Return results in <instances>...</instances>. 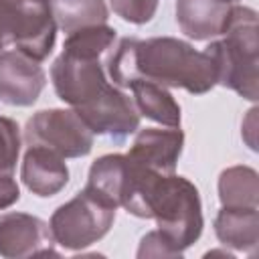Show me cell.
Returning <instances> with one entry per match:
<instances>
[{"mask_svg": "<svg viewBox=\"0 0 259 259\" xmlns=\"http://www.w3.org/2000/svg\"><path fill=\"white\" fill-rule=\"evenodd\" d=\"M105 73L121 89L136 79L158 83L166 89H184L204 95L217 85V69L204 51L174 36L119 38L105 55Z\"/></svg>", "mask_w": 259, "mask_h": 259, "instance_id": "obj_1", "label": "cell"}, {"mask_svg": "<svg viewBox=\"0 0 259 259\" xmlns=\"http://www.w3.org/2000/svg\"><path fill=\"white\" fill-rule=\"evenodd\" d=\"M51 81L57 97L71 105L93 134L121 142L140 130L132 95L109 81L101 57L61 51L51 67Z\"/></svg>", "mask_w": 259, "mask_h": 259, "instance_id": "obj_2", "label": "cell"}, {"mask_svg": "<svg viewBox=\"0 0 259 259\" xmlns=\"http://www.w3.org/2000/svg\"><path fill=\"white\" fill-rule=\"evenodd\" d=\"M119 206L138 219H154L176 249L184 253L202 235V202L198 188L184 176L142 168L125 156V182Z\"/></svg>", "mask_w": 259, "mask_h": 259, "instance_id": "obj_3", "label": "cell"}, {"mask_svg": "<svg viewBox=\"0 0 259 259\" xmlns=\"http://www.w3.org/2000/svg\"><path fill=\"white\" fill-rule=\"evenodd\" d=\"M223 38L210 40L204 53L217 69V85H223L243 99L259 97V28L257 10L233 6Z\"/></svg>", "mask_w": 259, "mask_h": 259, "instance_id": "obj_4", "label": "cell"}, {"mask_svg": "<svg viewBox=\"0 0 259 259\" xmlns=\"http://www.w3.org/2000/svg\"><path fill=\"white\" fill-rule=\"evenodd\" d=\"M55 40L57 22L49 0H0V53L12 47L42 63Z\"/></svg>", "mask_w": 259, "mask_h": 259, "instance_id": "obj_5", "label": "cell"}, {"mask_svg": "<svg viewBox=\"0 0 259 259\" xmlns=\"http://www.w3.org/2000/svg\"><path fill=\"white\" fill-rule=\"evenodd\" d=\"M115 210L117 206L85 186L53 212L49 229L55 245L69 251H81L97 243L113 227Z\"/></svg>", "mask_w": 259, "mask_h": 259, "instance_id": "obj_6", "label": "cell"}, {"mask_svg": "<svg viewBox=\"0 0 259 259\" xmlns=\"http://www.w3.org/2000/svg\"><path fill=\"white\" fill-rule=\"evenodd\" d=\"M93 140L95 134L75 109H40L26 121L24 127L26 146L49 148L65 160L87 156L93 148Z\"/></svg>", "mask_w": 259, "mask_h": 259, "instance_id": "obj_7", "label": "cell"}, {"mask_svg": "<svg viewBox=\"0 0 259 259\" xmlns=\"http://www.w3.org/2000/svg\"><path fill=\"white\" fill-rule=\"evenodd\" d=\"M47 83V73L28 55L6 49L0 53V103L14 107L32 105Z\"/></svg>", "mask_w": 259, "mask_h": 259, "instance_id": "obj_8", "label": "cell"}, {"mask_svg": "<svg viewBox=\"0 0 259 259\" xmlns=\"http://www.w3.org/2000/svg\"><path fill=\"white\" fill-rule=\"evenodd\" d=\"M49 223L28 212L0 214V255L26 259L32 255H57Z\"/></svg>", "mask_w": 259, "mask_h": 259, "instance_id": "obj_9", "label": "cell"}, {"mask_svg": "<svg viewBox=\"0 0 259 259\" xmlns=\"http://www.w3.org/2000/svg\"><path fill=\"white\" fill-rule=\"evenodd\" d=\"M184 148V132L180 127H146L140 130L125 154L130 162L156 172H176L178 158Z\"/></svg>", "mask_w": 259, "mask_h": 259, "instance_id": "obj_10", "label": "cell"}, {"mask_svg": "<svg viewBox=\"0 0 259 259\" xmlns=\"http://www.w3.org/2000/svg\"><path fill=\"white\" fill-rule=\"evenodd\" d=\"M20 178L24 186L40 196L49 198L59 194L69 182V168L65 158L42 146H28L20 166Z\"/></svg>", "mask_w": 259, "mask_h": 259, "instance_id": "obj_11", "label": "cell"}, {"mask_svg": "<svg viewBox=\"0 0 259 259\" xmlns=\"http://www.w3.org/2000/svg\"><path fill=\"white\" fill-rule=\"evenodd\" d=\"M235 4L225 0H176V22L192 40H212L229 24Z\"/></svg>", "mask_w": 259, "mask_h": 259, "instance_id": "obj_12", "label": "cell"}, {"mask_svg": "<svg viewBox=\"0 0 259 259\" xmlns=\"http://www.w3.org/2000/svg\"><path fill=\"white\" fill-rule=\"evenodd\" d=\"M214 235L225 247L253 255L259 243V208L221 206L214 217Z\"/></svg>", "mask_w": 259, "mask_h": 259, "instance_id": "obj_13", "label": "cell"}, {"mask_svg": "<svg viewBox=\"0 0 259 259\" xmlns=\"http://www.w3.org/2000/svg\"><path fill=\"white\" fill-rule=\"evenodd\" d=\"M127 89L132 93V101L140 117L144 115L164 127H180V119H182L180 103L166 87L136 79L127 85Z\"/></svg>", "mask_w": 259, "mask_h": 259, "instance_id": "obj_14", "label": "cell"}, {"mask_svg": "<svg viewBox=\"0 0 259 259\" xmlns=\"http://www.w3.org/2000/svg\"><path fill=\"white\" fill-rule=\"evenodd\" d=\"M221 206L259 208V176L251 166H231L219 174Z\"/></svg>", "mask_w": 259, "mask_h": 259, "instance_id": "obj_15", "label": "cell"}, {"mask_svg": "<svg viewBox=\"0 0 259 259\" xmlns=\"http://www.w3.org/2000/svg\"><path fill=\"white\" fill-rule=\"evenodd\" d=\"M57 28L73 32L93 24H105L109 10L105 0H49Z\"/></svg>", "mask_w": 259, "mask_h": 259, "instance_id": "obj_16", "label": "cell"}, {"mask_svg": "<svg viewBox=\"0 0 259 259\" xmlns=\"http://www.w3.org/2000/svg\"><path fill=\"white\" fill-rule=\"evenodd\" d=\"M125 182V154H105L97 158L87 176V188L119 206V196Z\"/></svg>", "mask_w": 259, "mask_h": 259, "instance_id": "obj_17", "label": "cell"}, {"mask_svg": "<svg viewBox=\"0 0 259 259\" xmlns=\"http://www.w3.org/2000/svg\"><path fill=\"white\" fill-rule=\"evenodd\" d=\"M117 40V32L113 26L105 24H93L79 30H73L67 34L63 42V51L79 57H105L111 47Z\"/></svg>", "mask_w": 259, "mask_h": 259, "instance_id": "obj_18", "label": "cell"}, {"mask_svg": "<svg viewBox=\"0 0 259 259\" xmlns=\"http://www.w3.org/2000/svg\"><path fill=\"white\" fill-rule=\"evenodd\" d=\"M22 136L14 119L0 115V174H14L20 156Z\"/></svg>", "mask_w": 259, "mask_h": 259, "instance_id": "obj_19", "label": "cell"}, {"mask_svg": "<svg viewBox=\"0 0 259 259\" xmlns=\"http://www.w3.org/2000/svg\"><path fill=\"white\" fill-rule=\"evenodd\" d=\"M111 10L130 24H146L158 10V0H109Z\"/></svg>", "mask_w": 259, "mask_h": 259, "instance_id": "obj_20", "label": "cell"}, {"mask_svg": "<svg viewBox=\"0 0 259 259\" xmlns=\"http://www.w3.org/2000/svg\"><path fill=\"white\" fill-rule=\"evenodd\" d=\"M138 257H182V251L174 247V243L162 231H150L142 237L138 247Z\"/></svg>", "mask_w": 259, "mask_h": 259, "instance_id": "obj_21", "label": "cell"}, {"mask_svg": "<svg viewBox=\"0 0 259 259\" xmlns=\"http://www.w3.org/2000/svg\"><path fill=\"white\" fill-rule=\"evenodd\" d=\"M20 200V188L14 174H0V210Z\"/></svg>", "mask_w": 259, "mask_h": 259, "instance_id": "obj_22", "label": "cell"}, {"mask_svg": "<svg viewBox=\"0 0 259 259\" xmlns=\"http://www.w3.org/2000/svg\"><path fill=\"white\" fill-rule=\"evenodd\" d=\"M225 2H229V4H237L239 0H225Z\"/></svg>", "mask_w": 259, "mask_h": 259, "instance_id": "obj_23", "label": "cell"}]
</instances>
